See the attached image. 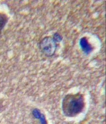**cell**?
I'll return each instance as SVG.
<instances>
[{
	"label": "cell",
	"instance_id": "cell-1",
	"mask_svg": "<svg viewBox=\"0 0 106 124\" xmlns=\"http://www.w3.org/2000/svg\"><path fill=\"white\" fill-rule=\"evenodd\" d=\"M85 106L84 98L81 94H68L63 100V112L65 116L74 117L83 110Z\"/></svg>",
	"mask_w": 106,
	"mask_h": 124
},
{
	"label": "cell",
	"instance_id": "cell-7",
	"mask_svg": "<svg viewBox=\"0 0 106 124\" xmlns=\"http://www.w3.org/2000/svg\"><path fill=\"white\" fill-rule=\"evenodd\" d=\"M39 119L40 120L41 124H47L45 118V116L44 114H42L41 117Z\"/></svg>",
	"mask_w": 106,
	"mask_h": 124
},
{
	"label": "cell",
	"instance_id": "cell-2",
	"mask_svg": "<svg viewBox=\"0 0 106 124\" xmlns=\"http://www.w3.org/2000/svg\"><path fill=\"white\" fill-rule=\"evenodd\" d=\"M58 45L54 42L52 38L46 37L43 38L39 44L41 52L45 56L50 57L54 55L57 50Z\"/></svg>",
	"mask_w": 106,
	"mask_h": 124
},
{
	"label": "cell",
	"instance_id": "cell-6",
	"mask_svg": "<svg viewBox=\"0 0 106 124\" xmlns=\"http://www.w3.org/2000/svg\"><path fill=\"white\" fill-rule=\"evenodd\" d=\"M32 114L34 117L37 119H40L42 114L41 113L40 111L38 109H35L32 111Z\"/></svg>",
	"mask_w": 106,
	"mask_h": 124
},
{
	"label": "cell",
	"instance_id": "cell-4",
	"mask_svg": "<svg viewBox=\"0 0 106 124\" xmlns=\"http://www.w3.org/2000/svg\"><path fill=\"white\" fill-rule=\"evenodd\" d=\"M8 18L5 14L0 13V31L2 30L8 21Z\"/></svg>",
	"mask_w": 106,
	"mask_h": 124
},
{
	"label": "cell",
	"instance_id": "cell-5",
	"mask_svg": "<svg viewBox=\"0 0 106 124\" xmlns=\"http://www.w3.org/2000/svg\"><path fill=\"white\" fill-rule=\"evenodd\" d=\"M52 38L54 42L57 44V43H60L61 42L62 40L63 37L59 33L56 32L54 33Z\"/></svg>",
	"mask_w": 106,
	"mask_h": 124
},
{
	"label": "cell",
	"instance_id": "cell-3",
	"mask_svg": "<svg viewBox=\"0 0 106 124\" xmlns=\"http://www.w3.org/2000/svg\"><path fill=\"white\" fill-rule=\"evenodd\" d=\"M79 45L82 50L87 55H88L92 51V46L86 37L81 39L79 41Z\"/></svg>",
	"mask_w": 106,
	"mask_h": 124
}]
</instances>
